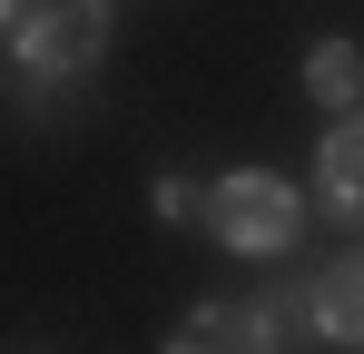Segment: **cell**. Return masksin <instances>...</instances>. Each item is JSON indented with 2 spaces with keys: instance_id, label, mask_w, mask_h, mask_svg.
Returning a JSON list of instances; mask_svg holds the SVG:
<instances>
[{
  "instance_id": "obj_8",
  "label": "cell",
  "mask_w": 364,
  "mask_h": 354,
  "mask_svg": "<svg viewBox=\"0 0 364 354\" xmlns=\"http://www.w3.org/2000/svg\"><path fill=\"white\" fill-rule=\"evenodd\" d=\"M20 10H30V0H0V30H20Z\"/></svg>"
},
{
  "instance_id": "obj_3",
  "label": "cell",
  "mask_w": 364,
  "mask_h": 354,
  "mask_svg": "<svg viewBox=\"0 0 364 354\" xmlns=\"http://www.w3.org/2000/svg\"><path fill=\"white\" fill-rule=\"evenodd\" d=\"M315 207L335 227H364V109H335L325 148H315Z\"/></svg>"
},
{
  "instance_id": "obj_1",
  "label": "cell",
  "mask_w": 364,
  "mask_h": 354,
  "mask_svg": "<svg viewBox=\"0 0 364 354\" xmlns=\"http://www.w3.org/2000/svg\"><path fill=\"white\" fill-rule=\"evenodd\" d=\"M197 227L217 236L227 256H286L305 236V197L276 168H227V177H207V217Z\"/></svg>"
},
{
  "instance_id": "obj_4",
  "label": "cell",
  "mask_w": 364,
  "mask_h": 354,
  "mask_svg": "<svg viewBox=\"0 0 364 354\" xmlns=\"http://www.w3.org/2000/svg\"><path fill=\"white\" fill-rule=\"evenodd\" d=\"M168 345L178 354H227V345L256 354V345H286V335H276V305H227V295H217V305H187V325Z\"/></svg>"
},
{
  "instance_id": "obj_2",
  "label": "cell",
  "mask_w": 364,
  "mask_h": 354,
  "mask_svg": "<svg viewBox=\"0 0 364 354\" xmlns=\"http://www.w3.org/2000/svg\"><path fill=\"white\" fill-rule=\"evenodd\" d=\"M109 30H119L109 0H30L20 30H10V50H20V69L40 89H60V79H89L109 59Z\"/></svg>"
},
{
  "instance_id": "obj_7",
  "label": "cell",
  "mask_w": 364,
  "mask_h": 354,
  "mask_svg": "<svg viewBox=\"0 0 364 354\" xmlns=\"http://www.w3.org/2000/svg\"><path fill=\"white\" fill-rule=\"evenodd\" d=\"M148 207H158V227H197V217H207V187H197V177H158Z\"/></svg>"
},
{
  "instance_id": "obj_5",
  "label": "cell",
  "mask_w": 364,
  "mask_h": 354,
  "mask_svg": "<svg viewBox=\"0 0 364 354\" xmlns=\"http://www.w3.org/2000/svg\"><path fill=\"white\" fill-rule=\"evenodd\" d=\"M315 335L325 345H364V256H335L315 276Z\"/></svg>"
},
{
  "instance_id": "obj_6",
  "label": "cell",
  "mask_w": 364,
  "mask_h": 354,
  "mask_svg": "<svg viewBox=\"0 0 364 354\" xmlns=\"http://www.w3.org/2000/svg\"><path fill=\"white\" fill-rule=\"evenodd\" d=\"M305 99L315 109H364V50L355 40H315L305 50Z\"/></svg>"
}]
</instances>
